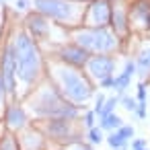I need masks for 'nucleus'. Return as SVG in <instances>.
Instances as JSON below:
<instances>
[{"label": "nucleus", "mask_w": 150, "mask_h": 150, "mask_svg": "<svg viewBox=\"0 0 150 150\" xmlns=\"http://www.w3.org/2000/svg\"><path fill=\"white\" fill-rule=\"evenodd\" d=\"M13 47H15L17 78L23 84H33L41 74V56L35 39L27 33H19L17 39L13 41Z\"/></svg>", "instance_id": "1"}, {"label": "nucleus", "mask_w": 150, "mask_h": 150, "mask_svg": "<svg viewBox=\"0 0 150 150\" xmlns=\"http://www.w3.org/2000/svg\"><path fill=\"white\" fill-rule=\"evenodd\" d=\"M31 111L43 119H76L78 117V107L66 101L60 91L54 86L41 88L29 103Z\"/></svg>", "instance_id": "2"}, {"label": "nucleus", "mask_w": 150, "mask_h": 150, "mask_svg": "<svg viewBox=\"0 0 150 150\" xmlns=\"http://www.w3.org/2000/svg\"><path fill=\"white\" fill-rule=\"evenodd\" d=\"M56 74V82L60 88V95L70 101L72 105H82L93 97V84L84 78V74H80L76 68L72 66H60L54 70Z\"/></svg>", "instance_id": "3"}, {"label": "nucleus", "mask_w": 150, "mask_h": 150, "mask_svg": "<svg viewBox=\"0 0 150 150\" xmlns=\"http://www.w3.org/2000/svg\"><path fill=\"white\" fill-rule=\"evenodd\" d=\"M74 43L86 50L88 54L95 52L97 56L99 54L105 56L107 52H113L117 47V37L109 33L105 27H86L74 33Z\"/></svg>", "instance_id": "4"}, {"label": "nucleus", "mask_w": 150, "mask_h": 150, "mask_svg": "<svg viewBox=\"0 0 150 150\" xmlns=\"http://www.w3.org/2000/svg\"><path fill=\"white\" fill-rule=\"evenodd\" d=\"M35 8L39 15L62 23H72L78 19V6L70 0H35Z\"/></svg>", "instance_id": "5"}, {"label": "nucleus", "mask_w": 150, "mask_h": 150, "mask_svg": "<svg viewBox=\"0 0 150 150\" xmlns=\"http://www.w3.org/2000/svg\"><path fill=\"white\" fill-rule=\"evenodd\" d=\"M74 121L76 119H45L41 123V132L50 140L66 142V144H78L80 134H78Z\"/></svg>", "instance_id": "6"}, {"label": "nucleus", "mask_w": 150, "mask_h": 150, "mask_svg": "<svg viewBox=\"0 0 150 150\" xmlns=\"http://www.w3.org/2000/svg\"><path fill=\"white\" fill-rule=\"evenodd\" d=\"M0 76H2L4 88L8 95H15L17 88V66H15V47L13 43L6 45L4 54H2V62H0Z\"/></svg>", "instance_id": "7"}, {"label": "nucleus", "mask_w": 150, "mask_h": 150, "mask_svg": "<svg viewBox=\"0 0 150 150\" xmlns=\"http://www.w3.org/2000/svg\"><path fill=\"white\" fill-rule=\"evenodd\" d=\"M86 68H88V74H91L95 80H99V82H101V80H105V78L113 76L115 60H113L111 56H103V54H99V56L88 58Z\"/></svg>", "instance_id": "8"}, {"label": "nucleus", "mask_w": 150, "mask_h": 150, "mask_svg": "<svg viewBox=\"0 0 150 150\" xmlns=\"http://www.w3.org/2000/svg\"><path fill=\"white\" fill-rule=\"evenodd\" d=\"M60 60L66 64V66H72V68H80V66H86L88 62V52L82 50L80 45L76 43H68V45H62L60 52H58Z\"/></svg>", "instance_id": "9"}, {"label": "nucleus", "mask_w": 150, "mask_h": 150, "mask_svg": "<svg viewBox=\"0 0 150 150\" xmlns=\"http://www.w3.org/2000/svg\"><path fill=\"white\" fill-rule=\"evenodd\" d=\"M111 21V6L107 0H93L88 6V23L91 27H105Z\"/></svg>", "instance_id": "10"}, {"label": "nucleus", "mask_w": 150, "mask_h": 150, "mask_svg": "<svg viewBox=\"0 0 150 150\" xmlns=\"http://www.w3.org/2000/svg\"><path fill=\"white\" fill-rule=\"evenodd\" d=\"M4 121H6L8 129L19 132V129H23V127L27 125V113H25V109H23L19 103H11V105L6 107Z\"/></svg>", "instance_id": "11"}, {"label": "nucleus", "mask_w": 150, "mask_h": 150, "mask_svg": "<svg viewBox=\"0 0 150 150\" xmlns=\"http://www.w3.org/2000/svg\"><path fill=\"white\" fill-rule=\"evenodd\" d=\"M134 74H136V64H134L132 60H127V62H125V70H123V72L113 80V88L121 95V93L129 86V82H132V76H134Z\"/></svg>", "instance_id": "12"}, {"label": "nucleus", "mask_w": 150, "mask_h": 150, "mask_svg": "<svg viewBox=\"0 0 150 150\" xmlns=\"http://www.w3.org/2000/svg\"><path fill=\"white\" fill-rule=\"evenodd\" d=\"M134 64H136V72L142 78H148L150 76V43L140 50V54L136 56V62Z\"/></svg>", "instance_id": "13"}, {"label": "nucleus", "mask_w": 150, "mask_h": 150, "mask_svg": "<svg viewBox=\"0 0 150 150\" xmlns=\"http://www.w3.org/2000/svg\"><path fill=\"white\" fill-rule=\"evenodd\" d=\"M27 27H29L33 39H35V37H43V35L47 33V29H50V25H47V21H45L43 15H31V17L27 19Z\"/></svg>", "instance_id": "14"}, {"label": "nucleus", "mask_w": 150, "mask_h": 150, "mask_svg": "<svg viewBox=\"0 0 150 150\" xmlns=\"http://www.w3.org/2000/svg\"><path fill=\"white\" fill-rule=\"evenodd\" d=\"M43 142H45V138H43L39 132L29 129V132L23 134V138H21L19 144H21L25 150H41V148H43Z\"/></svg>", "instance_id": "15"}, {"label": "nucleus", "mask_w": 150, "mask_h": 150, "mask_svg": "<svg viewBox=\"0 0 150 150\" xmlns=\"http://www.w3.org/2000/svg\"><path fill=\"white\" fill-rule=\"evenodd\" d=\"M111 21H113V29L117 35H123L127 31V25H125V13L121 8H113L111 11Z\"/></svg>", "instance_id": "16"}, {"label": "nucleus", "mask_w": 150, "mask_h": 150, "mask_svg": "<svg viewBox=\"0 0 150 150\" xmlns=\"http://www.w3.org/2000/svg\"><path fill=\"white\" fill-rule=\"evenodd\" d=\"M121 125H123V119H121L119 115H115V113H111V115L99 119V127H101V129H119Z\"/></svg>", "instance_id": "17"}, {"label": "nucleus", "mask_w": 150, "mask_h": 150, "mask_svg": "<svg viewBox=\"0 0 150 150\" xmlns=\"http://www.w3.org/2000/svg\"><path fill=\"white\" fill-rule=\"evenodd\" d=\"M119 105V97L115 95V97H109V99H105V105H103V109H101V113H99V119H103V117H107V115H111L113 113V109Z\"/></svg>", "instance_id": "18"}, {"label": "nucleus", "mask_w": 150, "mask_h": 150, "mask_svg": "<svg viewBox=\"0 0 150 150\" xmlns=\"http://www.w3.org/2000/svg\"><path fill=\"white\" fill-rule=\"evenodd\" d=\"M0 150H19L17 138H13L11 134H4L2 138H0Z\"/></svg>", "instance_id": "19"}, {"label": "nucleus", "mask_w": 150, "mask_h": 150, "mask_svg": "<svg viewBox=\"0 0 150 150\" xmlns=\"http://www.w3.org/2000/svg\"><path fill=\"white\" fill-rule=\"evenodd\" d=\"M107 144H109L113 150H117V148H125V140H123L117 132H111V134L107 136Z\"/></svg>", "instance_id": "20"}, {"label": "nucleus", "mask_w": 150, "mask_h": 150, "mask_svg": "<svg viewBox=\"0 0 150 150\" xmlns=\"http://www.w3.org/2000/svg\"><path fill=\"white\" fill-rule=\"evenodd\" d=\"M119 103H121V107H123V109H127V111H132V113H136V107H138V101H136L134 97H129V95H123V97H119Z\"/></svg>", "instance_id": "21"}, {"label": "nucleus", "mask_w": 150, "mask_h": 150, "mask_svg": "<svg viewBox=\"0 0 150 150\" xmlns=\"http://www.w3.org/2000/svg\"><path fill=\"white\" fill-rule=\"evenodd\" d=\"M103 129L101 127H91L88 129V140H91V144H101L103 142Z\"/></svg>", "instance_id": "22"}, {"label": "nucleus", "mask_w": 150, "mask_h": 150, "mask_svg": "<svg viewBox=\"0 0 150 150\" xmlns=\"http://www.w3.org/2000/svg\"><path fill=\"white\" fill-rule=\"evenodd\" d=\"M117 134H119V136L127 142L129 138H134V127H132V125H121V127L117 129Z\"/></svg>", "instance_id": "23"}, {"label": "nucleus", "mask_w": 150, "mask_h": 150, "mask_svg": "<svg viewBox=\"0 0 150 150\" xmlns=\"http://www.w3.org/2000/svg\"><path fill=\"white\" fill-rule=\"evenodd\" d=\"M95 117H97V113L95 111H86L84 113V119H82V123L91 129V127H95Z\"/></svg>", "instance_id": "24"}, {"label": "nucleus", "mask_w": 150, "mask_h": 150, "mask_svg": "<svg viewBox=\"0 0 150 150\" xmlns=\"http://www.w3.org/2000/svg\"><path fill=\"white\" fill-rule=\"evenodd\" d=\"M146 113H148V105H146V101H138V107H136V115H138L140 119H144V117H146Z\"/></svg>", "instance_id": "25"}, {"label": "nucleus", "mask_w": 150, "mask_h": 150, "mask_svg": "<svg viewBox=\"0 0 150 150\" xmlns=\"http://www.w3.org/2000/svg\"><path fill=\"white\" fill-rule=\"evenodd\" d=\"M148 99V91H146V84H138V99L136 101H146Z\"/></svg>", "instance_id": "26"}, {"label": "nucleus", "mask_w": 150, "mask_h": 150, "mask_svg": "<svg viewBox=\"0 0 150 150\" xmlns=\"http://www.w3.org/2000/svg\"><path fill=\"white\" fill-rule=\"evenodd\" d=\"M103 105H105V95H99V97H97V101H95V107H93V111L99 115V113H101V109H103Z\"/></svg>", "instance_id": "27"}, {"label": "nucleus", "mask_w": 150, "mask_h": 150, "mask_svg": "<svg viewBox=\"0 0 150 150\" xmlns=\"http://www.w3.org/2000/svg\"><path fill=\"white\" fill-rule=\"evenodd\" d=\"M4 97H6V88H4L2 76H0V107H2V103H4Z\"/></svg>", "instance_id": "28"}, {"label": "nucleus", "mask_w": 150, "mask_h": 150, "mask_svg": "<svg viewBox=\"0 0 150 150\" xmlns=\"http://www.w3.org/2000/svg\"><path fill=\"white\" fill-rule=\"evenodd\" d=\"M142 148H146V142L144 140H134L132 142V150H142Z\"/></svg>", "instance_id": "29"}, {"label": "nucleus", "mask_w": 150, "mask_h": 150, "mask_svg": "<svg viewBox=\"0 0 150 150\" xmlns=\"http://www.w3.org/2000/svg\"><path fill=\"white\" fill-rule=\"evenodd\" d=\"M113 76H109V78H105V80H101V88H109V86H113Z\"/></svg>", "instance_id": "30"}, {"label": "nucleus", "mask_w": 150, "mask_h": 150, "mask_svg": "<svg viewBox=\"0 0 150 150\" xmlns=\"http://www.w3.org/2000/svg\"><path fill=\"white\" fill-rule=\"evenodd\" d=\"M72 150H93L91 146H86V144H82V142H78V144H74L72 146Z\"/></svg>", "instance_id": "31"}, {"label": "nucleus", "mask_w": 150, "mask_h": 150, "mask_svg": "<svg viewBox=\"0 0 150 150\" xmlns=\"http://www.w3.org/2000/svg\"><path fill=\"white\" fill-rule=\"evenodd\" d=\"M17 8L19 11H25L27 8V0H17Z\"/></svg>", "instance_id": "32"}, {"label": "nucleus", "mask_w": 150, "mask_h": 150, "mask_svg": "<svg viewBox=\"0 0 150 150\" xmlns=\"http://www.w3.org/2000/svg\"><path fill=\"white\" fill-rule=\"evenodd\" d=\"M117 150H125V148H117Z\"/></svg>", "instance_id": "33"}, {"label": "nucleus", "mask_w": 150, "mask_h": 150, "mask_svg": "<svg viewBox=\"0 0 150 150\" xmlns=\"http://www.w3.org/2000/svg\"><path fill=\"white\" fill-rule=\"evenodd\" d=\"M142 150H148V148H142Z\"/></svg>", "instance_id": "34"}]
</instances>
